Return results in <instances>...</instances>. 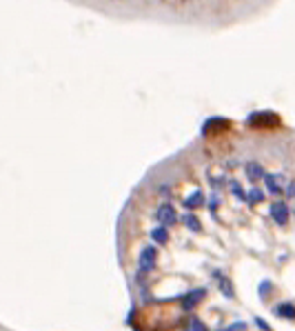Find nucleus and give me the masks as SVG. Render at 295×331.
Here are the masks:
<instances>
[{
    "mask_svg": "<svg viewBox=\"0 0 295 331\" xmlns=\"http://www.w3.org/2000/svg\"><path fill=\"white\" fill-rule=\"evenodd\" d=\"M155 220L160 222V227H171L178 222V212H175V207L169 205V202H162V205L155 209Z\"/></svg>",
    "mask_w": 295,
    "mask_h": 331,
    "instance_id": "obj_1",
    "label": "nucleus"
},
{
    "mask_svg": "<svg viewBox=\"0 0 295 331\" xmlns=\"http://www.w3.org/2000/svg\"><path fill=\"white\" fill-rule=\"evenodd\" d=\"M155 262H158V249H155L153 245H147L142 247L140 251V258H138V267H140V271H151V269H155Z\"/></svg>",
    "mask_w": 295,
    "mask_h": 331,
    "instance_id": "obj_2",
    "label": "nucleus"
},
{
    "mask_svg": "<svg viewBox=\"0 0 295 331\" xmlns=\"http://www.w3.org/2000/svg\"><path fill=\"white\" fill-rule=\"evenodd\" d=\"M269 213H271L273 222H277L280 227H284L291 218V212H289V205L284 200H275L271 207H269Z\"/></svg>",
    "mask_w": 295,
    "mask_h": 331,
    "instance_id": "obj_3",
    "label": "nucleus"
},
{
    "mask_svg": "<svg viewBox=\"0 0 295 331\" xmlns=\"http://www.w3.org/2000/svg\"><path fill=\"white\" fill-rule=\"evenodd\" d=\"M249 125H260V127H275L280 125V118L271 111H255V114L249 116Z\"/></svg>",
    "mask_w": 295,
    "mask_h": 331,
    "instance_id": "obj_4",
    "label": "nucleus"
},
{
    "mask_svg": "<svg viewBox=\"0 0 295 331\" xmlns=\"http://www.w3.org/2000/svg\"><path fill=\"white\" fill-rule=\"evenodd\" d=\"M262 180H264V187L271 196H280V193L284 191V178H282L280 173H264Z\"/></svg>",
    "mask_w": 295,
    "mask_h": 331,
    "instance_id": "obj_5",
    "label": "nucleus"
},
{
    "mask_svg": "<svg viewBox=\"0 0 295 331\" xmlns=\"http://www.w3.org/2000/svg\"><path fill=\"white\" fill-rule=\"evenodd\" d=\"M204 296H207V289H204V287L189 291L187 296L182 298V309H184V311H193V309L204 300Z\"/></svg>",
    "mask_w": 295,
    "mask_h": 331,
    "instance_id": "obj_6",
    "label": "nucleus"
},
{
    "mask_svg": "<svg viewBox=\"0 0 295 331\" xmlns=\"http://www.w3.org/2000/svg\"><path fill=\"white\" fill-rule=\"evenodd\" d=\"M273 313L277 318H284V320H295V305L293 303H280L273 307Z\"/></svg>",
    "mask_w": 295,
    "mask_h": 331,
    "instance_id": "obj_7",
    "label": "nucleus"
},
{
    "mask_svg": "<svg viewBox=\"0 0 295 331\" xmlns=\"http://www.w3.org/2000/svg\"><path fill=\"white\" fill-rule=\"evenodd\" d=\"M244 173H247V178L251 180V183H257V180H262L264 178V169H262L260 163H247V167H244Z\"/></svg>",
    "mask_w": 295,
    "mask_h": 331,
    "instance_id": "obj_8",
    "label": "nucleus"
},
{
    "mask_svg": "<svg viewBox=\"0 0 295 331\" xmlns=\"http://www.w3.org/2000/svg\"><path fill=\"white\" fill-rule=\"evenodd\" d=\"M218 129H229V120H224V118H211L207 125H204V136L218 134Z\"/></svg>",
    "mask_w": 295,
    "mask_h": 331,
    "instance_id": "obj_9",
    "label": "nucleus"
},
{
    "mask_svg": "<svg viewBox=\"0 0 295 331\" xmlns=\"http://www.w3.org/2000/svg\"><path fill=\"white\" fill-rule=\"evenodd\" d=\"M187 209H198V207H202L204 205V193L200 191V189H195L191 196H187L184 198V202H182Z\"/></svg>",
    "mask_w": 295,
    "mask_h": 331,
    "instance_id": "obj_10",
    "label": "nucleus"
},
{
    "mask_svg": "<svg viewBox=\"0 0 295 331\" xmlns=\"http://www.w3.org/2000/svg\"><path fill=\"white\" fill-rule=\"evenodd\" d=\"M151 240H153L155 245H167V242H169V229H165V227H153V229H151Z\"/></svg>",
    "mask_w": 295,
    "mask_h": 331,
    "instance_id": "obj_11",
    "label": "nucleus"
},
{
    "mask_svg": "<svg viewBox=\"0 0 295 331\" xmlns=\"http://www.w3.org/2000/svg\"><path fill=\"white\" fill-rule=\"evenodd\" d=\"M264 198H266V193L262 191L260 187H251V189L247 191V202H251V205H260Z\"/></svg>",
    "mask_w": 295,
    "mask_h": 331,
    "instance_id": "obj_12",
    "label": "nucleus"
},
{
    "mask_svg": "<svg viewBox=\"0 0 295 331\" xmlns=\"http://www.w3.org/2000/svg\"><path fill=\"white\" fill-rule=\"evenodd\" d=\"M182 222H184V227H187V229L195 231V234L202 229V225H200L198 216H193V213H184V216H182Z\"/></svg>",
    "mask_w": 295,
    "mask_h": 331,
    "instance_id": "obj_13",
    "label": "nucleus"
},
{
    "mask_svg": "<svg viewBox=\"0 0 295 331\" xmlns=\"http://www.w3.org/2000/svg\"><path fill=\"white\" fill-rule=\"evenodd\" d=\"M218 280H220V291H222V296H227V298H233V296H235V293H233L231 280H227L224 276H218Z\"/></svg>",
    "mask_w": 295,
    "mask_h": 331,
    "instance_id": "obj_14",
    "label": "nucleus"
},
{
    "mask_svg": "<svg viewBox=\"0 0 295 331\" xmlns=\"http://www.w3.org/2000/svg\"><path fill=\"white\" fill-rule=\"evenodd\" d=\"M187 331H209V327L204 325L200 318L191 316V318H189V325H187Z\"/></svg>",
    "mask_w": 295,
    "mask_h": 331,
    "instance_id": "obj_15",
    "label": "nucleus"
},
{
    "mask_svg": "<svg viewBox=\"0 0 295 331\" xmlns=\"http://www.w3.org/2000/svg\"><path fill=\"white\" fill-rule=\"evenodd\" d=\"M229 185H231V191L235 193V196L240 198V200H247V193H244V189L240 187V183H237V180H231Z\"/></svg>",
    "mask_w": 295,
    "mask_h": 331,
    "instance_id": "obj_16",
    "label": "nucleus"
},
{
    "mask_svg": "<svg viewBox=\"0 0 295 331\" xmlns=\"http://www.w3.org/2000/svg\"><path fill=\"white\" fill-rule=\"evenodd\" d=\"M218 331H247V322H233V325L224 327V329H218Z\"/></svg>",
    "mask_w": 295,
    "mask_h": 331,
    "instance_id": "obj_17",
    "label": "nucleus"
},
{
    "mask_svg": "<svg viewBox=\"0 0 295 331\" xmlns=\"http://www.w3.org/2000/svg\"><path fill=\"white\" fill-rule=\"evenodd\" d=\"M271 289H273V284L269 283V280H264V283L260 284V298H269V296H271V293H269Z\"/></svg>",
    "mask_w": 295,
    "mask_h": 331,
    "instance_id": "obj_18",
    "label": "nucleus"
},
{
    "mask_svg": "<svg viewBox=\"0 0 295 331\" xmlns=\"http://www.w3.org/2000/svg\"><path fill=\"white\" fill-rule=\"evenodd\" d=\"M255 325L260 327L262 331H271V327H269V322H266V320H262V318H255Z\"/></svg>",
    "mask_w": 295,
    "mask_h": 331,
    "instance_id": "obj_19",
    "label": "nucleus"
},
{
    "mask_svg": "<svg viewBox=\"0 0 295 331\" xmlns=\"http://www.w3.org/2000/svg\"><path fill=\"white\" fill-rule=\"evenodd\" d=\"M286 196H289V198H295V183H289V185H286Z\"/></svg>",
    "mask_w": 295,
    "mask_h": 331,
    "instance_id": "obj_20",
    "label": "nucleus"
}]
</instances>
